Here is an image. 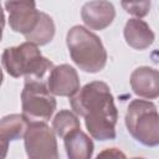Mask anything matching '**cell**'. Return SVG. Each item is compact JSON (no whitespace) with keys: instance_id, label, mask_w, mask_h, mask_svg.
I'll return each instance as SVG.
<instances>
[{"instance_id":"cell-1","label":"cell","mask_w":159,"mask_h":159,"mask_svg":"<svg viewBox=\"0 0 159 159\" xmlns=\"http://www.w3.org/2000/svg\"><path fill=\"white\" fill-rule=\"evenodd\" d=\"M73 112L84 118V124L92 138L112 140L116 138L118 112L111 88L102 81L87 83L70 98Z\"/></svg>"},{"instance_id":"cell-2","label":"cell","mask_w":159,"mask_h":159,"mask_svg":"<svg viewBox=\"0 0 159 159\" xmlns=\"http://www.w3.org/2000/svg\"><path fill=\"white\" fill-rule=\"evenodd\" d=\"M1 62L10 76L15 78L25 77V82L41 81L53 68V63L42 56L39 47L27 41L5 48Z\"/></svg>"},{"instance_id":"cell-3","label":"cell","mask_w":159,"mask_h":159,"mask_svg":"<svg viewBox=\"0 0 159 159\" xmlns=\"http://www.w3.org/2000/svg\"><path fill=\"white\" fill-rule=\"evenodd\" d=\"M66 43L72 61L80 70L88 73H97L104 68L107 51L101 39L92 31L76 25L68 30Z\"/></svg>"},{"instance_id":"cell-4","label":"cell","mask_w":159,"mask_h":159,"mask_svg":"<svg viewBox=\"0 0 159 159\" xmlns=\"http://www.w3.org/2000/svg\"><path fill=\"white\" fill-rule=\"evenodd\" d=\"M128 133L145 147L159 144V116L157 106L145 99H134L125 113Z\"/></svg>"},{"instance_id":"cell-5","label":"cell","mask_w":159,"mask_h":159,"mask_svg":"<svg viewBox=\"0 0 159 159\" xmlns=\"http://www.w3.org/2000/svg\"><path fill=\"white\" fill-rule=\"evenodd\" d=\"M21 108L27 122H47L56 109V99L42 81H29L21 92Z\"/></svg>"},{"instance_id":"cell-6","label":"cell","mask_w":159,"mask_h":159,"mask_svg":"<svg viewBox=\"0 0 159 159\" xmlns=\"http://www.w3.org/2000/svg\"><path fill=\"white\" fill-rule=\"evenodd\" d=\"M24 140L29 159H60L55 133L45 122H29Z\"/></svg>"},{"instance_id":"cell-7","label":"cell","mask_w":159,"mask_h":159,"mask_svg":"<svg viewBox=\"0 0 159 159\" xmlns=\"http://www.w3.org/2000/svg\"><path fill=\"white\" fill-rule=\"evenodd\" d=\"M5 7L9 12V25L12 31L29 35L37 25L40 12L32 1H7Z\"/></svg>"},{"instance_id":"cell-8","label":"cell","mask_w":159,"mask_h":159,"mask_svg":"<svg viewBox=\"0 0 159 159\" xmlns=\"http://www.w3.org/2000/svg\"><path fill=\"white\" fill-rule=\"evenodd\" d=\"M47 89L52 96L72 97L80 89V78L70 65H60L51 70L47 78Z\"/></svg>"},{"instance_id":"cell-9","label":"cell","mask_w":159,"mask_h":159,"mask_svg":"<svg viewBox=\"0 0 159 159\" xmlns=\"http://www.w3.org/2000/svg\"><path fill=\"white\" fill-rule=\"evenodd\" d=\"M116 16V10L109 1H88L82 6L81 17L91 30H103L108 27Z\"/></svg>"},{"instance_id":"cell-10","label":"cell","mask_w":159,"mask_h":159,"mask_svg":"<svg viewBox=\"0 0 159 159\" xmlns=\"http://www.w3.org/2000/svg\"><path fill=\"white\" fill-rule=\"evenodd\" d=\"M133 92L145 99H155L159 96V75L155 68L138 67L130 75Z\"/></svg>"},{"instance_id":"cell-11","label":"cell","mask_w":159,"mask_h":159,"mask_svg":"<svg viewBox=\"0 0 159 159\" xmlns=\"http://www.w3.org/2000/svg\"><path fill=\"white\" fill-rule=\"evenodd\" d=\"M125 42L135 50H145L154 42V32L150 26L140 19H129L123 31Z\"/></svg>"},{"instance_id":"cell-12","label":"cell","mask_w":159,"mask_h":159,"mask_svg":"<svg viewBox=\"0 0 159 159\" xmlns=\"http://www.w3.org/2000/svg\"><path fill=\"white\" fill-rule=\"evenodd\" d=\"M63 144L68 159H91L93 154L92 139L77 129L63 138Z\"/></svg>"},{"instance_id":"cell-13","label":"cell","mask_w":159,"mask_h":159,"mask_svg":"<svg viewBox=\"0 0 159 159\" xmlns=\"http://www.w3.org/2000/svg\"><path fill=\"white\" fill-rule=\"evenodd\" d=\"M29 122L22 114H9L0 119V138L11 142L21 139L27 129Z\"/></svg>"},{"instance_id":"cell-14","label":"cell","mask_w":159,"mask_h":159,"mask_svg":"<svg viewBox=\"0 0 159 159\" xmlns=\"http://www.w3.org/2000/svg\"><path fill=\"white\" fill-rule=\"evenodd\" d=\"M53 36H55V22L51 16L41 11L37 25L25 37L27 42L34 43L36 46H42L48 43L53 39Z\"/></svg>"},{"instance_id":"cell-15","label":"cell","mask_w":159,"mask_h":159,"mask_svg":"<svg viewBox=\"0 0 159 159\" xmlns=\"http://www.w3.org/2000/svg\"><path fill=\"white\" fill-rule=\"evenodd\" d=\"M77 129H81V124H80V120L76 117V114L72 113L71 111H67V109L60 111L52 120L53 133L62 139L67 134H70Z\"/></svg>"},{"instance_id":"cell-16","label":"cell","mask_w":159,"mask_h":159,"mask_svg":"<svg viewBox=\"0 0 159 159\" xmlns=\"http://www.w3.org/2000/svg\"><path fill=\"white\" fill-rule=\"evenodd\" d=\"M122 7L130 15L137 16V19L145 16L150 9V1H135V2H122Z\"/></svg>"},{"instance_id":"cell-17","label":"cell","mask_w":159,"mask_h":159,"mask_svg":"<svg viewBox=\"0 0 159 159\" xmlns=\"http://www.w3.org/2000/svg\"><path fill=\"white\" fill-rule=\"evenodd\" d=\"M96 159H127L124 153L117 148H107L104 150H102Z\"/></svg>"},{"instance_id":"cell-18","label":"cell","mask_w":159,"mask_h":159,"mask_svg":"<svg viewBox=\"0 0 159 159\" xmlns=\"http://www.w3.org/2000/svg\"><path fill=\"white\" fill-rule=\"evenodd\" d=\"M9 150V142L0 138V159H5Z\"/></svg>"},{"instance_id":"cell-19","label":"cell","mask_w":159,"mask_h":159,"mask_svg":"<svg viewBox=\"0 0 159 159\" xmlns=\"http://www.w3.org/2000/svg\"><path fill=\"white\" fill-rule=\"evenodd\" d=\"M4 25H5V16H4V11H2L1 5H0V26L4 27Z\"/></svg>"},{"instance_id":"cell-20","label":"cell","mask_w":159,"mask_h":159,"mask_svg":"<svg viewBox=\"0 0 159 159\" xmlns=\"http://www.w3.org/2000/svg\"><path fill=\"white\" fill-rule=\"evenodd\" d=\"M1 83H2V71L0 68V86H1Z\"/></svg>"},{"instance_id":"cell-21","label":"cell","mask_w":159,"mask_h":159,"mask_svg":"<svg viewBox=\"0 0 159 159\" xmlns=\"http://www.w3.org/2000/svg\"><path fill=\"white\" fill-rule=\"evenodd\" d=\"M2 29H4V27L0 26V41H1V37H2Z\"/></svg>"},{"instance_id":"cell-22","label":"cell","mask_w":159,"mask_h":159,"mask_svg":"<svg viewBox=\"0 0 159 159\" xmlns=\"http://www.w3.org/2000/svg\"><path fill=\"white\" fill-rule=\"evenodd\" d=\"M132 159H144V158H132Z\"/></svg>"}]
</instances>
